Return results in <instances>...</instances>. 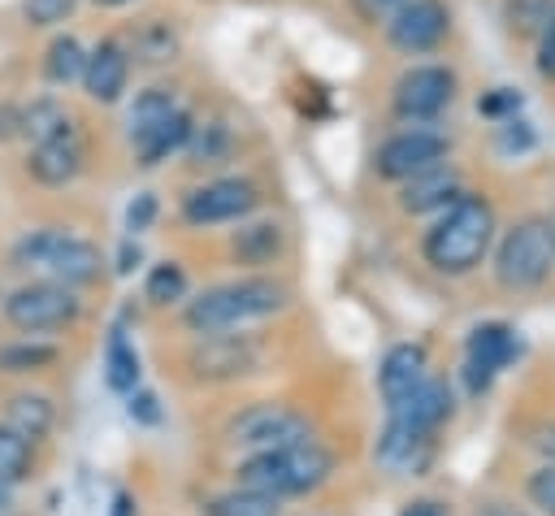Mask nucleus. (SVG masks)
<instances>
[{
	"label": "nucleus",
	"mask_w": 555,
	"mask_h": 516,
	"mask_svg": "<svg viewBox=\"0 0 555 516\" xmlns=\"http://www.w3.org/2000/svg\"><path fill=\"white\" fill-rule=\"evenodd\" d=\"M282 247H286V234H282L278 221H251V225L234 230V238H230L234 260H238V265H251V269L273 265V260L282 256Z\"/></svg>",
	"instance_id": "nucleus-21"
},
{
	"label": "nucleus",
	"mask_w": 555,
	"mask_h": 516,
	"mask_svg": "<svg viewBox=\"0 0 555 516\" xmlns=\"http://www.w3.org/2000/svg\"><path fill=\"white\" fill-rule=\"evenodd\" d=\"M425 377H429V351H425L421 343H395V347L382 356L377 390H382L386 408H399Z\"/></svg>",
	"instance_id": "nucleus-15"
},
{
	"label": "nucleus",
	"mask_w": 555,
	"mask_h": 516,
	"mask_svg": "<svg viewBox=\"0 0 555 516\" xmlns=\"http://www.w3.org/2000/svg\"><path fill=\"white\" fill-rule=\"evenodd\" d=\"M256 204L260 195L247 178H217L182 195V217L191 225H221V221H243Z\"/></svg>",
	"instance_id": "nucleus-12"
},
{
	"label": "nucleus",
	"mask_w": 555,
	"mask_h": 516,
	"mask_svg": "<svg viewBox=\"0 0 555 516\" xmlns=\"http://www.w3.org/2000/svg\"><path fill=\"white\" fill-rule=\"evenodd\" d=\"M525 490H529L533 507H542L546 516H555V464L533 468V473H529V481H525Z\"/></svg>",
	"instance_id": "nucleus-37"
},
{
	"label": "nucleus",
	"mask_w": 555,
	"mask_h": 516,
	"mask_svg": "<svg viewBox=\"0 0 555 516\" xmlns=\"http://www.w3.org/2000/svg\"><path fill=\"white\" fill-rule=\"evenodd\" d=\"M533 147H538V130H533V121H529V117L512 113V117L494 121V152H499V156L516 160V156H529Z\"/></svg>",
	"instance_id": "nucleus-30"
},
{
	"label": "nucleus",
	"mask_w": 555,
	"mask_h": 516,
	"mask_svg": "<svg viewBox=\"0 0 555 516\" xmlns=\"http://www.w3.org/2000/svg\"><path fill=\"white\" fill-rule=\"evenodd\" d=\"M52 360H56V347H43V343H22V347H4L0 351V369H9V373L48 369Z\"/></svg>",
	"instance_id": "nucleus-34"
},
{
	"label": "nucleus",
	"mask_w": 555,
	"mask_h": 516,
	"mask_svg": "<svg viewBox=\"0 0 555 516\" xmlns=\"http://www.w3.org/2000/svg\"><path fill=\"white\" fill-rule=\"evenodd\" d=\"M152 221H156V195H147V191H143V195H134V199H130V208H126V225L139 234V230H147Z\"/></svg>",
	"instance_id": "nucleus-39"
},
{
	"label": "nucleus",
	"mask_w": 555,
	"mask_h": 516,
	"mask_svg": "<svg viewBox=\"0 0 555 516\" xmlns=\"http://www.w3.org/2000/svg\"><path fill=\"white\" fill-rule=\"evenodd\" d=\"M546 225H551V238H555V212H551V217H546Z\"/></svg>",
	"instance_id": "nucleus-46"
},
{
	"label": "nucleus",
	"mask_w": 555,
	"mask_h": 516,
	"mask_svg": "<svg viewBox=\"0 0 555 516\" xmlns=\"http://www.w3.org/2000/svg\"><path fill=\"white\" fill-rule=\"evenodd\" d=\"M82 61H87V48L74 35H56L43 52V78L56 87H69L82 78Z\"/></svg>",
	"instance_id": "nucleus-25"
},
{
	"label": "nucleus",
	"mask_w": 555,
	"mask_h": 516,
	"mask_svg": "<svg viewBox=\"0 0 555 516\" xmlns=\"http://www.w3.org/2000/svg\"><path fill=\"white\" fill-rule=\"evenodd\" d=\"M52 421H56V408H52L48 395H13V399L4 403V425H9L13 434H22L26 442L43 438V434L52 429Z\"/></svg>",
	"instance_id": "nucleus-22"
},
{
	"label": "nucleus",
	"mask_w": 555,
	"mask_h": 516,
	"mask_svg": "<svg viewBox=\"0 0 555 516\" xmlns=\"http://www.w3.org/2000/svg\"><path fill=\"white\" fill-rule=\"evenodd\" d=\"M186 295V273L178 260H160L152 273H147V299L152 304H173Z\"/></svg>",
	"instance_id": "nucleus-33"
},
{
	"label": "nucleus",
	"mask_w": 555,
	"mask_h": 516,
	"mask_svg": "<svg viewBox=\"0 0 555 516\" xmlns=\"http://www.w3.org/2000/svg\"><path fill=\"white\" fill-rule=\"evenodd\" d=\"M17 126H22V134H26L30 143H43V139H52V134L69 130V117H65V108H61L56 100H35V104L17 117Z\"/></svg>",
	"instance_id": "nucleus-29"
},
{
	"label": "nucleus",
	"mask_w": 555,
	"mask_h": 516,
	"mask_svg": "<svg viewBox=\"0 0 555 516\" xmlns=\"http://www.w3.org/2000/svg\"><path fill=\"white\" fill-rule=\"evenodd\" d=\"M555 22V0H503V26L516 39H538Z\"/></svg>",
	"instance_id": "nucleus-26"
},
{
	"label": "nucleus",
	"mask_w": 555,
	"mask_h": 516,
	"mask_svg": "<svg viewBox=\"0 0 555 516\" xmlns=\"http://www.w3.org/2000/svg\"><path fill=\"white\" fill-rule=\"evenodd\" d=\"M447 152H451L447 134H438V130H429V126H408V130L390 134V139L377 147L373 169H377V178H386V182H408L412 173H421V169L447 160Z\"/></svg>",
	"instance_id": "nucleus-10"
},
{
	"label": "nucleus",
	"mask_w": 555,
	"mask_h": 516,
	"mask_svg": "<svg viewBox=\"0 0 555 516\" xmlns=\"http://www.w3.org/2000/svg\"><path fill=\"white\" fill-rule=\"evenodd\" d=\"M191 113L186 108H178L173 117H165L160 126H152V130H143V134H134V156H139V165L143 169H152V165H160V160H169L173 152H182L186 147V139H191Z\"/></svg>",
	"instance_id": "nucleus-20"
},
{
	"label": "nucleus",
	"mask_w": 555,
	"mask_h": 516,
	"mask_svg": "<svg viewBox=\"0 0 555 516\" xmlns=\"http://www.w3.org/2000/svg\"><path fill=\"white\" fill-rule=\"evenodd\" d=\"M299 438H308V421H304V412H295L286 403H251L225 425V442L247 451V455L269 451V447H286Z\"/></svg>",
	"instance_id": "nucleus-7"
},
{
	"label": "nucleus",
	"mask_w": 555,
	"mask_h": 516,
	"mask_svg": "<svg viewBox=\"0 0 555 516\" xmlns=\"http://www.w3.org/2000/svg\"><path fill=\"white\" fill-rule=\"evenodd\" d=\"M26 473H30V442L9 425H0V486L22 481Z\"/></svg>",
	"instance_id": "nucleus-31"
},
{
	"label": "nucleus",
	"mask_w": 555,
	"mask_h": 516,
	"mask_svg": "<svg viewBox=\"0 0 555 516\" xmlns=\"http://www.w3.org/2000/svg\"><path fill=\"white\" fill-rule=\"evenodd\" d=\"M134 260H139V247H130V243H126V247H121V265H117V269L126 273V269H134Z\"/></svg>",
	"instance_id": "nucleus-44"
},
{
	"label": "nucleus",
	"mask_w": 555,
	"mask_h": 516,
	"mask_svg": "<svg viewBox=\"0 0 555 516\" xmlns=\"http://www.w3.org/2000/svg\"><path fill=\"white\" fill-rule=\"evenodd\" d=\"M178 108H182L178 95L165 91V87H147V91H139L134 104H130V139L143 134V130H152V126H160V121L173 117Z\"/></svg>",
	"instance_id": "nucleus-28"
},
{
	"label": "nucleus",
	"mask_w": 555,
	"mask_h": 516,
	"mask_svg": "<svg viewBox=\"0 0 555 516\" xmlns=\"http://www.w3.org/2000/svg\"><path fill=\"white\" fill-rule=\"evenodd\" d=\"M82 91L95 100V104H113L121 100L126 82H130V52L117 43V39H100L87 61H82Z\"/></svg>",
	"instance_id": "nucleus-13"
},
{
	"label": "nucleus",
	"mask_w": 555,
	"mask_h": 516,
	"mask_svg": "<svg viewBox=\"0 0 555 516\" xmlns=\"http://www.w3.org/2000/svg\"><path fill=\"white\" fill-rule=\"evenodd\" d=\"M4 317H9V325L26 330V334H43V330L69 325L78 317V299L61 282H30V286H22V291L9 295Z\"/></svg>",
	"instance_id": "nucleus-11"
},
{
	"label": "nucleus",
	"mask_w": 555,
	"mask_h": 516,
	"mask_svg": "<svg viewBox=\"0 0 555 516\" xmlns=\"http://www.w3.org/2000/svg\"><path fill=\"white\" fill-rule=\"evenodd\" d=\"M399 516H442V507H438L434 499H412V503H408Z\"/></svg>",
	"instance_id": "nucleus-42"
},
{
	"label": "nucleus",
	"mask_w": 555,
	"mask_h": 516,
	"mask_svg": "<svg viewBox=\"0 0 555 516\" xmlns=\"http://www.w3.org/2000/svg\"><path fill=\"white\" fill-rule=\"evenodd\" d=\"M555 273V238L542 217H525L503 230L494 247V278L507 291H538Z\"/></svg>",
	"instance_id": "nucleus-4"
},
{
	"label": "nucleus",
	"mask_w": 555,
	"mask_h": 516,
	"mask_svg": "<svg viewBox=\"0 0 555 516\" xmlns=\"http://www.w3.org/2000/svg\"><path fill=\"white\" fill-rule=\"evenodd\" d=\"M494 208H490V199L486 195H460V199H451L447 208H442V217L425 230V238H421V251H425V260L438 269V273H447V278H464V273H473L481 260H486V251H490V243H494Z\"/></svg>",
	"instance_id": "nucleus-1"
},
{
	"label": "nucleus",
	"mask_w": 555,
	"mask_h": 516,
	"mask_svg": "<svg viewBox=\"0 0 555 516\" xmlns=\"http://www.w3.org/2000/svg\"><path fill=\"white\" fill-rule=\"evenodd\" d=\"M108 516H134V503H130V494H117L113 499V512Z\"/></svg>",
	"instance_id": "nucleus-43"
},
{
	"label": "nucleus",
	"mask_w": 555,
	"mask_h": 516,
	"mask_svg": "<svg viewBox=\"0 0 555 516\" xmlns=\"http://www.w3.org/2000/svg\"><path fill=\"white\" fill-rule=\"evenodd\" d=\"M13 260L22 269H39L48 273V282H61V286H87L100 278L104 269V256L95 243L87 238H74L65 230H35L26 234L17 247H13Z\"/></svg>",
	"instance_id": "nucleus-5"
},
{
	"label": "nucleus",
	"mask_w": 555,
	"mask_h": 516,
	"mask_svg": "<svg viewBox=\"0 0 555 516\" xmlns=\"http://www.w3.org/2000/svg\"><path fill=\"white\" fill-rule=\"evenodd\" d=\"M451 412H455V395H451V386L438 382V377H425L399 408H390V421H399V425H408V429L434 438L438 425L451 421Z\"/></svg>",
	"instance_id": "nucleus-16"
},
{
	"label": "nucleus",
	"mask_w": 555,
	"mask_h": 516,
	"mask_svg": "<svg viewBox=\"0 0 555 516\" xmlns=\"http://www.w3.org/2000/svg\"><path fill=\"white\" fill-rule=\"evenodd\" d=\"M520 356V338L507 321H481L468 330V343H464V382H468V395H486L494 386V377Z\"/></svg>",
	"instance_id": "nucleus-8"
},
{
	"label": "nucleus",
	"mask_w": 555,
	"mask_h": 516,
	"mask_svg": "<svg viewBox=\"0 0 555 516\" xmlns=\"http://www.w3.org/2000/svg\"><path fill=\"white\" fill-rule=\"evenodd\" d=\"M455 91H460V78L451 65H438V61H421V65H408L399 78H395V91H390V104L403 121L412 126H425L434 117H442L451 104H455Z\"/></svg>",
	"instance_id": "nucleus-6"
},
{
	"label": "nucleus",
	"mask_w": 555,
	"mask_h": 516,
	"mask_svg": "<svg viewBox=\"0 0 555 516\" xmlns=\"http://www.w3.org/2000/svg\"><path fill=\"white\" fill-rule=\"evenodd\" d=\"M26 165H30V178L43 182V186H65V182H74L78 169H82V143H78L74 126L61 130V134H52V139H43V143H35V152H30Z\"/></svg>",
	"instance_id": "nucleus-18"
},
{
	"label": "nucleus",
	"mask_w": 555,
	"mask_h": 516,
	"mask_svg": "<svg viewBox=\"0 0 555 516\" xmlns=\"http://www.w3.org/2000/svg\"><path fill=\"white\" fill-rule=\"evenodd\" d=\"M104 382L117 395H130L139 386V351L130 347V338H126L121 325L108 334V347H104Z\"/></svg>",
	"instance_id": "nucleus-23"
},
{
	"label": "nucleus",
	"mask_w": 555,
	"mask_h": 516,
	"mask_svg": "<svg viewBox=\"0 0 555 516\" xmlns=\"http://www.w3.org/2000/svg\"><path fill=\"white\" fill-rule=\"evenodd\" d=\"M126 408H130V416H134L139 425H156V421H160V403H156V395H152V390H139V386H134Z\"/></svg>",
	"instance_id": "nucleus-40"
},
{
	"label": "nucleus",
	"mask_w": 555,
	"mask_h": 516,
	"mask_svg": "<svg viewBox=\"0 0 555 516\" xmlns=\"http://www.w3.org/2000/svg\"><path fill=\"white\" fill-rule=\"evenodd\" d=\"M382 26H386V43L395 52L425 56V52L442 48V39L451 35V9H447V0H408Z\"/></svg>",
	"instance_id": "nucleus-9"
},
{
	"label": "nucleus",
	"mask_w": 555,
	"mask_h": 516,
	"mask_svg": "<svg viewBox=\"0 0 555 516\" xmlns=\"http://www.w3.org/2000/svg\"><path fill=\"white\" fill-rule=\"evenodd\" d=\"M399 186H403V191H399V208H403V212H434V208H447L451 199L464 195V182H460L455 165H447V160H438V165L412 173V178L399 182Z\"/></svg>",
	"instance_id": "nucleus-17"
},
{
	"label": "nucleus",
	"mask_w": 555,
	"mask_h": 516,
	"mask_svg": "<svg viewBox=\"0 0 555 516\" xmlns=\"http://www.w3.org/2000/svg\"><path fill=\"white\" fill-rule=\"evenodd\" d=\"M95 4H104V9H121V4H130V0H95Z\"/></svg>",
	"instance_id": "nucleus-45"
},
{
	"label": "nucleus",
	"mask_w": 555,
	"mask_h": 516,
	"mask_svg": "<svg viewBox=\"0 0 555 516\" xmlns=\"http://www.w3.org/2000/svg\"><path fill=\"white\" fill-rule=\"evenodd\" d=\"M186 147H191V156H195L199 165H217V160L225 156V147H230V130H225L221 121H208V126H191V139H186Z\"/></svg>",
	"instance_id": "nucleus-32"
},
{
	"label": "nucleus",
	"mask_w": 555,
	"mask_h": 516,
	"mask_svg": "<svg viewBox=\"0 0 555 516\" xmlns=\"http://www.w3.org/2000/svg\"><path fill=\"white\" fill-rule=\"evenodd\" d=\"M330 473H334V455L317 438H299V442L269 447V451L247 455L238 464V486L264 490L273 499H286V494L317 490L321 481H330Z\"/></svg>",
	"instance_id": "nucleus-2"
},
{
	"label": "nucleus",
	"mask_w": 555,
	"mask_h": 516,
	"mask_svg": "<svg viewBox=\"0 0 555 516\" xmlns=\"http://www.w3.org/2000/svg\"><path fill=\"white\" fill-rule=\"evenodd\" d=\"M191 369L208 382H230V377H243L256 369V347L247 338H234V334H208L195 351H191Z\"/></svg>",
	"instance_id": "nucleus-14"
},
{
	"label": "nucleus",
	"mask_w": 555,
	"mask_h": 516,
	"mask_svg": "<svg viewBox=\"0 0 555 516\" xmlns=\"http://www.w3.org/2000/svg\"><path fill=\"white\" fill-rule=\"evenodd\" d=\"M278 503H282V499H273V494H264V490L234 486V490L217 494L204 512H208V516H278Z\"/></svg>",
	"instance_id": "nucleus-27"
},
{
	"label": "nucleus",
	"mask_w": 555,
	"mask_h": 516,
	"mask_svg": "<svg viewBox=\"0 0 555 516\" xmlns=\"http://www.w3.org/2000/svg\"><path fill=\"white\" fill-rule=\"evenodd\" d=\"M408 0H351V9H356V17L360 22H369V26H377V22H386L390 13H399Z\"/></svg>",
	"instance_id": "nucleus-38"
},
{
	"label": "nucleus",
	"mask_w": 555,
	"mask_h": 516,
	"mask_svg": "<svg viewBox=\"0 0 555 516\" xmlns=\"http://www.w3.org/2000/svg\"><path fill=\"white\" fill-rule=\"evenodd\" d=\"M178 48H182L178 30H173L169 22H160V17H147V22L134 30L130 56H134V61H143V65H165V61H173V56H178Z\"/></svg>",
	"instance_id": "nucleus-24"
},
{
	"label": "nucleus",
	"mask_w": 555,
	"mask_h": 516,
	"mask_svg": "<svg viewBox=\"0 0 555 516\" xmlns=\"http://www.w3.org/2000/svg\"><path fill=\"white\" fill-rule=\"evenodd\" d=\"M520 91L516 87H490L481 100H477V108H481V117H490V121H503V117H512V113H520Z\"/></svg>",
	"instance_id": "nucleus-36"
},
{
	"label": "nucleus",
	"mask_w": 555,
	"mask_h": 516,
	"mask_svg": "<svg viewBox=\"0 0 555 516\" xmlns=\"http://www.w3.org/2000/svg\"><path fill=\"white\" fill-rule=\"evenodd\" d=\"M538 74H542L546 82H555V22L538 35Z\"/></svg>",
	"instance_id": "nucleus-41"
},
{
	"label": "nucleus",
	"mask_w": 555,
	"mask_h": 516,
	"mask_svg": "<svg viewBox=\"0 0 555 516\" xmlns=\"http://www.w3.org/2000/svg\"><path fill=\"white\" fill-rule=\"evenodd\" d=\"M78 0H22V17L26 26H56L74 13Z\"/></svg>",
	"instance_id": "nucleus-35"
},
{
	"label": "nucleus",
	"mask_w": 555,
	"mask_h": 516,
	"mask_svg": "<svg viewBox=\"0 0 555 516\" xmlns=\"http://www.w3.org/2000/svg\"><path fill=\"white\" fill-rule=\"evenodd\" d=\"M286 308V286L273 282V278H243V282H225V286H212L204 291L199 299L186 304V325L195 334H217V330H234L243 321H256V317H269V312H282Z\"/></svg>",
	"instance_id": "nucleus-3"
},
{
	"label": "nucleus",
	"mask_w": 555,
	"mask_h": 516,
	"mask_svg": "<svg viewBox=\"0 0 555 516\" xmlns=\"http://www.w3.org/2000/svg\"><path fill=\"white\" fill-rule=\"evenodd\" d=\"M429 451H434V438H429V434H416V429H408V425H399V421H386L373 460H377L382 468H390V473H412V477H416V473H425Z\"/></svg>",
	"instance_id": "nucleus-19"
}]
</instances>
